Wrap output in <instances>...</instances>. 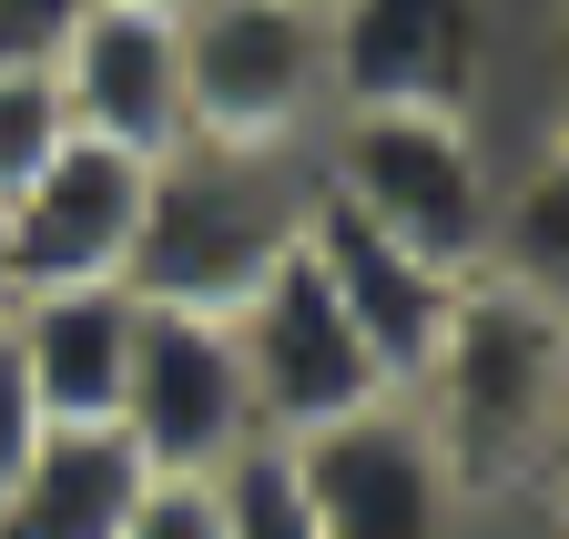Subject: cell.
<instances>
[{"label":"cell","mask_w":569,"mask_h":539,"mask_svg":"<svg viewBox=\"0 0 569 539\" xmlns=\"http://www.w3.org/2000/svg\"><path fill=\"white\" fill-rule=\"evenodd\" d=\"M142 479L153 468H142V448L112 418L102 428H41V448L0 489V539H122Z\"/></svg>","instance_id":"obj_13"},{"label":"cell","mask_w":569,"mask_h":539,"mask_svg":"<svg viewBox=\"0 0 569 539\" xmlns=\"http://www.w3.org/2000/svg\"><path fill=\"white\" fill-rule=\"evenodd\" d=\"M112 428L142 448V468H183V479H213L244 438H264L234 316H193V306H142L132 296V367H122Z\"/></svg>","instance_id":"obj_5"},{"label":"cell","mask_w":569,"mask_h":539,"mask_svg":"<svg viewBox=\"0 0 569 539\" xmlns=\"http://www.w3.org/2000/svg\"><path fill=\"white\" fill-rule=\"evenodd\" d=\"M316 214V153H234V143H173L142 183V224L122 254V296L234 316L274 254Z\"/></svg>","instance_id":"obj_2"},{"label":"cell","mask_w":569,"mask_h":539,"mask_svg":"<svg viewBox=\"0 0 569 539\" xmlns=\"http://www.w3.org/2000/svg\"><path fill=\"white\" fill-rule=\"evenodd\" d=\"M51 92L71 112V132H92L112 153L163 163L173 143H193L183 122V31L173 11H132V0H92L82 31L61 41Z\"/></svg>","instance_id":"obj_10"},{"label":"cell","mask_w":569,"mask_h":539,"mask_svg":"<svg viewBox=\"0 0 569 539\" xmlns=\"http://www.w3.org/2000/svg\"><path fill=\"white\" fill-rule=\"evenodd\" d=\"M407 408L427 418L458 499H519L559 448V296L468 276L438 336V367L417 377Z\"/></svg>","instance_id":"obj_1"},{"label":"cell","mask_w":569,"mask_h":539,"mask_svg":"<svg viewBox=\"0 0 569 539\" xmlns=\"http://www.w3.org/2000/svg\"><path fill=\"white\" fill-rule=\"evenodd\" d=\"M306 244H316V264H326L336 306L356 316V336H367V357H377L387 397H417V377L438 367V336H448L458 276H438V264H417L407 244H387L367 214H346L336 193H316Z\"/></svg>","instance_id":"obj_11"},{"label":"cell","mask_w":569,"mask_h":539,"mask_svg":"<svg viewBox=\"0 0 569 539\" xmlns=\"http://www.w3.org/2000/svg\"><path fill=\"white\" fill-rule=\"evenodd\" d=\"M41 397H31V377H21V347H11V316H0V489H11V468L41 448Z\"/></svg>","instance_id":"obj_18"},{"label":"cell","mask_w":569,"mask_h":539,"mask_svg":"<svg viewBox=\"0 0 569 539\" xmlns=\"http://www.w3.org/2000/svg\"><path fill=\"white\" fill-rule=\"evenodd\" d=\"M234 347H244V387H254V428L264 438H306L326 418H356L377 408L387 377L367 357V336H356V316L336 306L316 244L296 234L274 254V276L234 306Z\"/></svg>","instance_id":"obj_6"},{"label":"cell","mask_w":569,"mask_h":539,"mask_svg":"<svg viewBox=\"0 0 569 539\" xmlns=\"http://www.w3.org/2000/svg\"><path fill=\"white\" fill-rule=\"evenodd\" d=\"M0 316H11V276H0Z\"/></svg>","instance_id":"obj_20"},{"label":"cell","mask_w":569,"mask_h":539,"mask_svg":"<svg viewBox=\"0 0 569 539\" xmlns=\"http://www.w3.org/2000/svg\"><path fill=\"white\" fill-rule=\"evenodd\" d=\"M132 11H183V0H132Z\"/></svg>","instance_id":"obj_19"},{"label":"cell","mask_w":569,"mask_h":539,"mask_svg":"<svg viewBox=\"0 0 569 539\" xmlns=\"http://www.w3.org/2000/svg\"><path fill=\"white\" fill-rule=\"evenodd\" d=\"M183 122L234 153H316L336 112L326 0H183Z\"/></svg>","instance_id":"obj_4"},{"label":"cell","mask_w":569,"mask_h":539,"mask_svg":"<svg viewBox=\"0 0 569 539\" xmlns=\"http://www.w3.org/2000/svg\"><path fill=\"white\" fill-rule=\"evenodd\" d=\"M213 499H224V539H316V509L284 468V438H244L213 468Z\"/></svg>","instance_id":"obj_14"},{"label":"cell","mask_w":569,"mask_h":539,"mask_svg":"<svg viewBox=\"0 0 569 539\" xmlns=\"http://www.w3.org/2000/svg\"><path fill=\"white\" fill-rule=\"evenodd\" d=\"M92 0H0V72H51Z\"/></svg>","instance_id":"obj_17"},{"label":"cell","mask_w":569,"mask_h":539,"mask_svg":"<svg viewBox=\"0 0 569 539\" xmlns=\"http://www.w3.org/2000/svg\"><path fill=\"white\" fill-rule=\"evenodd\" d=\"M61 132H71V112H61L51 72H0V204L61 153Z\"/></svg>","instance_id":"obj_15"},{"label":"cell","mask_w":569,"mask_h":539,"mask_svg":"<svg viewBox=\"0 0 569 539\" xmlns=\"http://www.w3.org/2000/svg\"><path fill=\"white\" fill-rule=\"evenodd\" d=\"M11 347L51 428H102L122 408V367H132V296L122 286L11 296Z\"/></svg>","instance_id":"obj_12"},{"label":"cell","mask_w":569,"mask_h":539,"mask_svg":"<svg viewBox=\"0 0 569 539\" xmlns=\"http://www.w3.org/2000/svg\"><path fill=\"white\" fill-rule=\"evenodd\" d=\"M284 468L316 509V539H458V519H468L448 458L407 397H377L356 418L284 438Z\"/></svg>","instance_id":"obj_7"},{"label":"cell","mask_w":569,"mask_h":539,"mask_svg":"<svg viewBox=\"0 0 569 539\" xmlns=\"http://www.w3.org/2000/svg\"><path fill=\"white\" fill-rule=\"evenodd\" d=\"M142 183H153L142 153H112L92 132H61V153L0 204V276H11V296L122 286V254H132V224H142Z\"/></svg>","instance_id":"obj_9"},{"label":"cell","mask_w":569,"mask_h":539,"mask_svg":"<svg viewBox=\"0 0 569 539\" xmlns=\"http://www.w3.org/2000/svg\"><path fill=\"white\" fill-rule=\"evenodd\" d=\"M316 193L367 214L387 244H407L438 276L488 264V214H498V163L478 122L458 112H326L316 132Z\"/></svg>","instance_id":"obj_3"},{"label":"cell","mask_w":569,"mask_h":539,"mask_svg":"<svg viewBox=\"0 0 569 539\" xmlns=\"http://www.w3.org/2000/svg\"><path fill=\"white\" fill-rule=\"evenodd\" d=\"M122 539H224V499H213V479H183V468H153L122 519Z\"/></svg>","instance_id":"obj_16"},{"label":"cell","mask_w":569,"mask_h":539,"mask_svg":"<svg viewBox=\"0 0 569 539\" xmlns=\"http://www.w3.org/2000/svg\"><path fill=\"white\" fill-rule=\"evenodd\" d=\"M498 11L488 0H326L336 112H458L478 122Z\"/></svg>","instance_id":"obj_8"}]
</instances>
